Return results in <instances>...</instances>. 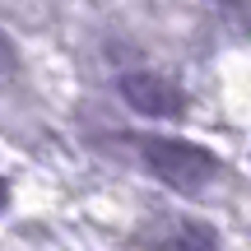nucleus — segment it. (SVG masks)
I'll use <instances>...</instances> for the list:
<instances>
[{"label": "nucleus", "mask_w": 251, "mask_h": 251, "mask_svg": "<svg viewBox=\"0 0 251 251\" xmlns=\"http://www.w3.org/2000/svg\"><path fill=\"white\" fill-rule=\"evenodd\" d=\"M121 98L130 102L135 112H144V117H158V121H172V117H181V112H186V93H181L172 79L149 75V70H130V75H121Z\"/></svg>", "instance_id": "f03ea898"}, {"label": "nucleus", "mask_w": 251, "mask_h": 251, "mask_svg": "<svg viewBox=\"0 0 251 251\" xmlns=\"http://www.w3.org/2000/svg\"><path fill=\"white\" fill-rule=\"evenodd\" d=\"M19 79V47L9 42V33H0V89Z\"/></svg>", "instance_id": "20e7f679"}, {"label": "nucleus", "mask_w": 251, "mask_h": 251, "mask_svg": "<svg viewBox=\"0 0 251 251\" xmlns=\"http://www.w3.org/2000/svg\"><path fill=\"white\" fill-rule=\"evenodd\" d=\"M140 158L163 186L181 191V196H196V191H205L209 181L219 177V158L205 144L172 140V135H149V140H140Z\"/></svg>", "instance_id": "f257e3e1"}, {"label": "nucleus", "mask_w": 251, "mask_h": 251, "mask_svg": "<svg viewBox=\"0 0 251 251\" xmlns=\"http://www.w3.org/2000/svg\"><path fill=\"white\" fill-rule=\"evenodd\" d=\"M219 237L209 224H196V219H181V224H172L168 233L153 242V251H214Z\"/></svg>", "instance_id": "7ed1b4c3"}, {"label": "nucleus", "mask_w": 251, "mask_h": 251, "mask_svg": "<svg viewBox=\"0 0 251 251\" xmlns=\"http://www.w3.org/2000/svg\"><path fill=\"white\" fill-rule=\"evenodd\" d=\"M5 205H9V186L0 181V209H5Z\"/></svg>", "instance_id": "39448f33"}]
</instances>
